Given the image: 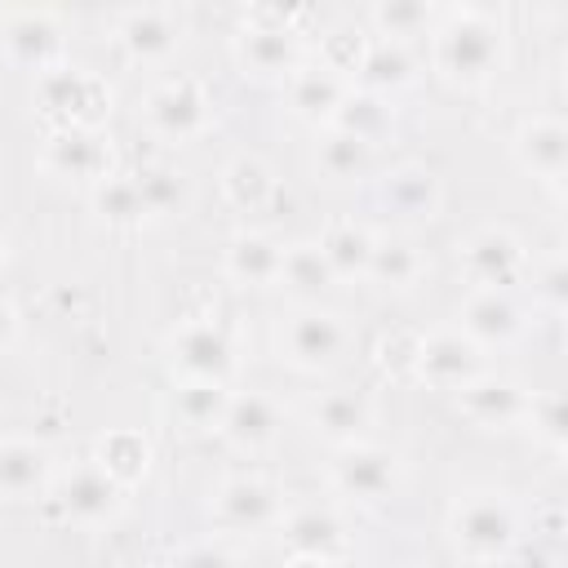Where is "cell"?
<instances>
[{
	"label": "cell",
	"instance_id": "cell-43",
	"mask_svg": "<svg viewBox=\"0 0 568 568\" xmlns=\"http://www.w3.org/2000/svg\"><path fill=\"white\" fill-rule=\"evenodd\" d=\"M0 262H4V235H0Z\"/></svg>",
	"mask_w": 568,
	"mask_h": 568
},
{
	"label": "cell",
	"instance_id": "cell-34",
	"mask_svg": "<svg viewBox=\"0 0 568 568\" xmlns=\"http://www.w3.org/2000/svg\"><path fill=\"white\" fill-rule=\"evenodd\" d=\"M93 209H98L106 222H115V226H129V222H142V217H146L133 173H106V178L93 186Z\"/></svg>",
	"mask_w": 568,
	"mask_h": 568
},
{
	"label": "cell",
	"instance_id": "cell-15",
	"mask_svg": "<svg viewBox=\"0 0 568 568\" xmlns=\"http://www.w3.org/2000/svg\"><path fill=\"white\" fill-rule=\"evenodd\" d=\"M524 404H528V395L510 377L475 373L466 386H457V408L479 426H510L524 417Z\"/></svg>",
	"mask_w": 568,
	"mask_h": 568
},
{
	"label": "cell",
	"instance_id": "cell-38",
	"mask_svg": "<svg viewBox=\"0 0 568 568\" xmlns=\"http://www.w3.org/2000/svg\"><path fill=\"white\" fill-rule=\"evenodd\" d=\"M373 22H377V31H382L386 40H399V44H404V36H413V31H422V27L430 22V9H426V4L390 0V4H377V9H373Z\"/></svg>",
	"mask_w": 568,
	"mask_h": 568
},
{
	"label": "cell",
	"instance_id": "cell-30",
	"mask_svg": "<svg viewBox=\"0 0 568 568\" xmlns=\"http://www.w3.org/2000/svg\"><path fill=\"white\" fill-rule=\"evenodd\" d=\"M226 382H200V377H182V386L173 390V408L182 422L191 426H222V413H226Z\"/></svg>",
	"mask_w": 568,
	"mask_h": 568
},
{
	"label": "cell",
	"instance_id": "cell-28",
	"mask_svg": "<svg viewBox=\"0 0 568 568\" xmlns=\"http://www.w3.org/2000/svg\"><path fill=\"white\" fill-rule=\"evenodd\" d=\"M93 462L124 488V484H133V479L146 475L151 448H146V439H142L138 430H111V435L98 439V457H93Z\"/></svg>",
	"mask_w": 568,
	"mask_h": 568
},
{
	"label": "cell",
	"instance_id": "cell-16",
	"mask_svg": "<svg viewBox=\"0 0 568 568\" xmlns=\"http://www.w3.org/2000/svg\"><path fill=\"white\" fill-rule=\"evenodd\" d=\"M524 328V311L506 288H475L462 306V333L479 342H510Z\"/></svg>",
	"mask_w": 568,
	"mask_h": 568
},
{
	"label": "cell",
	"instance_id": "cell-40",
	"mask_svg": "<svg viewBox=\"0 0 568 568\" xmlns=\"http://www.w3.org/2000/svg\"><path fill=\"white\" fill-rule=\"evenodd\" d=\"M173 568H235V559H231L222 546L200 541V546H186V550L173 559Z\"/></svg>",
	"mask_w": 568,
	"mask_h": 568
},
{
	"label": "cell",
	"instance_id": "cell-31",
	"mask_svg": "<svg viewBox=\"0 0 568 568\" xmlns=\"http://www.w3.org/2000/svg\"><path fill=\"white\" fill-rule=\"evenodd\" d=\"M315 160H320V169H324L328 178H364L368 164H373V146H368L364 138L346 133V129H328V133L320 138Z\"/></svg>",
	"mask_w": 568,
	"mask_h": 568
},
{
	"label": "cell",
	"instance_id": "cell-3",
	"mask_svg": "<svg viewBox=\"0 0 568 568\" xmlns=\"http://www.w3.org/2000/svg\"><path fill=\"white\" fill-rule=\"evenodd\" d=\"M235 58H240L244 75H257V80L293 75L297 71V36L280 13H253V22L235 40Z\"/></svg>",
	"mask_w": 568,
	"mask_h": 568
},
{
	"label": "cell",
	"instance_id": "cell-37",
	"mask_svg": "<svg viewBox=\"0 0 568 568\" xmlns=\"http://www.w3.org/2000/svg\"><path fill=\"white\" fill-rule=\"evenodd\" d=\"M524 417H528V430L546 444V448H564V439H568V413H564V399H559V390H541V395H532L528 404H524Z\"/></svg>",
	"mask_w": 568,
	"mask_h": 568
},
{
	"label": "cell",
	"instance_id": "cell-29",
	"mask_svg": "<svg viewBox=\"0 0 568 568\" xmlns=\"http://www.w3.org/2000/svg\"><path fill=\"white\" fill-rule=\"evenodd\" d=\"M133 182H138L146 217H169V213H178L186 204V182L169 164H142V169H133Z\"/></svg>",
	"mask_w": 568,
	"mask_h": 568
},
{
	"label": "cell",
	"instance_id": "cell-4",
	"mask_svg": "<svg viewBox=\"0 0 568 568\" xmlns=\"http://www.w3.org/2000/svg\"><path fill=\"white\" fill-rule=\"evenodd\" d=\"M173 351V368L182 377H200V382H226L235 373V342L222 324L213 320H191L173 333L169 342Z\"/></svg>",
	"mask_w": 568,
	"mask_h": 568
},
{
	"label": "cell",
	"instance_id": "cell-6",
	"mask_svg": "<svg viewBox=\"0 0 568 568\" xmlns=\"http://www.w3.org/2000/svg\"><path fill=\"white\" fill-rule=\"evenodd\" d=\"M204 120H209V93L191 75H173L146 93V124L160 138L186 142L204 129Z\"/></svg>",
	"mask_w": 568,
	"mask_h": 568
},
{
	"label": "cell",
	"instance_id": "cell-13",
	"mask_svg": "<svg viewBox=\"0 0 568 568\" xmlns=\"http://www.w3.org/2000/svg\"><path fill=\"white\" fill-rule=\"evenodd\" d=\"M515 155L532 178L559 186L564 173H568V129H564V120H555V115L524 120L519 133H515Z\"/></svg>",
	"mask_w": 568,
	"mask_h": 568
},
{
	"label": "cell",
	"instance_id": "cell-32",
	"mask_svg": "<svg viewBox=\"0 0 568 568\" xmlns=\"http://www.w3.org/2000/svg\"><path fill=\"white\" fill-rule=\"evenodd\" d=\"M222 186H226V200H231L235 209H248V213L262 209V204L271 200V191H275L271 169H266L262 160H253V155L231 160L226 173H222Z\"/></svg>",
	"mask_w": 568,
	"mask_h": 568
},
{
	"label": "cell",
	"instance_id": "cell-11",
	"mask_svg": "<svg viewBox=\"0 0 568 568\" xmlns=\"http://www.w3.org/2000/svg\"><path fill=\"white\" fill-rule=\"evenodd\" d=\"M275 510H280L275 488L266 479H253V475L226 479L213 493V524L226 528V532H257L275 519Z\"/></svg>",
	"mask_w": 568,
	"mask_h": 568
},
{
	"label": "cell",
	"instance_id": "cell-12",
	"mask_svg": "<svg viewBox=\"0 0 568 568\" xmlns=\"http://www.w3.org/2000/svg\"><path fill=\"white\" fill-rule=\"evenodd\" d=\"M346 328L333 311H297L284 328H280V346L288 351V359L297 368H324L333 364V355L342 351Z\"/></svg>",
	"mask_w": 568,
	"mask_h": 568
},
{
	"label": "cell",
	"instance_id": "cell-41",
	"mask_svg": "<svg viewBox=\"0 0 568 568\" xmlns=\"http://www.w3.org/2000/svg\"><path fill=\"white\" fill-rule=\"evenodd\" d=\"M13 333H18V315H13L9 302H0V351L13 342Z\"/></svg>",
	"mask_w": 568,
	"mask_h": 568
},
{
	"label": "cell",
	"instance_id": "cell-42",
	"mask_svg": "<svg viewBox=\"0 0 568 568\" xmlns=\"http://www.w3.org/2000/svg\"><path fill=\"white\" fill-rule=\"evenodd\" d=\"M288 568H342V559H311V555H293Z\"/></svg>",
	"mask_w": 568,
	"mask_h": 568
},
{
	"label": "cell",
	"instance_id": "cell-24",
	"mask_svg": "<svg viewBox=\"0 0 568 568\" xmlns=\"http://www.w3.org/2000/svg\"><path fill=\"white\" fill-rule=\"evenodd\" d=\"M280 262H284V248L271 235L248 231V235H235L226 244V275L240 284H275Z\"/></svg>",
	"mask_w": 568,
	"mask_h": 568
},
{
	"label": "cell",
	"instance_id": "cell-7",
	"mask_svg": "<svg viewBox=\"0 0 568 568\" xmlns=\"http://www.w3.org/2000/svg\"><path fill=\"white\" fill-rule=\"evenodd\" d=\"M40 102L62 124H89L93 129V120L102 115L111 93L80 67H49V71H40Z\"/></svg>",
	"mask_w": 568,
	"mask_h": 568
},
{
	"label": "cell",
	"instance_id": "cell-23",
	"mask_svg": "<svg viewBox=\"0 0 568 568\" xmlns=\"http://www.w3.org/2000/svg\"><path fill=\"white\" fill-rule=\"evenodd\" d=\"M9 40V53L22 62V67H36V71H49L58 67V49H62V36H58V22L49 13H18L4 31Z\"/></svg>",
	"mask_w": 568,
	"mask_h": 568
},
{
	"label": "cell",
	"instance_id": "cell-14",
	"mask_svg": "<svg viewBox=\"0 0 568 568\" xmlns=\"http://www.w3.org/2000/svg\"><path fill=\"white\" fill-rule=\"evenodd\" d=\"M58 506H62V515L75 519V524H102V519H111L115 506H120V484H115L98 462H84V466H75V470L62 479Z\"/></svg>",
	"mask_w": 568,
	"mask_h": 568
},
{
	"label": "cell",
	"instance_id": "cell-20",
	"mask_svg": "<svg viewBox=\"0 0 568 568\" xmlns=\"http://www.w3.org/2000/svg\"><path fill=\"white\" fill-rule=\"evenodd\" d=\"M178 36H182L178 18H173L169 9H155V4L129 9V13L120 18V40H124V49H129L133 58H142V62L169 58L173 44H178Z\"/></svg>",
	"mask_w": 568,
	"mask_h": 568
},
{
	"label": "cell",
	"instance_id": "cell-5",
	"mask_svg": "<svg viewBox=\"0 0 568 568\" xmlns=\"http://www.w3.org/2000/svg\"><path fill=\"white\" fill-rule=\"evenodd\" d=\"M462 271L475 288H510L524 275V244L506 226H479L462 240Z\"/></svg>",
	"mask_w": 568,
	"mask_h": 568
},
{
	"label": "cell",
	"instance_id": "cell-2",
	"mask_svg": "<svg viewBox=\"0 0 568 568\" xmlns=\"http://www.w3.org/2000/svg\"><path fill=\"white\" fill-rule=\"evenodd\" d=\"M519 519L501 493H470L453 506V541L470 559H497L515 546Z\"/></svg>",
	"mask_w": 568,
	"mask_h": 568
},
{
	"label": "cell",
	"instance_id": "cell-39",
	"mask_svg": "<svg viewBox=\"0 0 568 568\" xmlns=\"http://www.w3.org/2000/svg\"><path fill=\"white\" fill-rule=\"evenodd\" d=\"M537 297L550 306V311H564V302H568V266L559 262V257H550L541 271H537Z\"/></svg>",
	"mask_w": 568,
	"mask_h": 568
},
{
	"label": "cell",
	"instance_id": "cell-26",
	"mask_svg": "<svg viewBox=\"0 0 568 568\" xmlns=\"http://www.w3.org/2000/svg\"><path fill=\"white\" fill-rule=\"evenodd\" d=\"M49 475V453L31 439H4L0 444V493L9 497H31L44 488Z\"/></svg>",
	"mask_w": 568,
	"mask_h": 568
},
{
	"label": "cell",
	"instance_id": "cell-19",
	"mask_svg": "<svg viewBox=\"0 0 568 568\" xmlns=\"http://www.w3.org/2000/svg\"><path fill=\"white\" fill-rule=\"evenodd\" d=\"M284 541H288L293 555L337 559L346 532H342V519H337L328 506H297V510L284 519Z\"/></svg>",
	"mask_w": 568,
	"mask_h": 568
},
{
	"label": "cell",
	"instance_id": "cell-10",
	"mask_svg": "<svg viewBox=\"0 0 568 568\" xmlns=\"http://www.w3.org/2000/svg\"><path fill=\"white\" fill-rule=\"evenodd\" d=\"M395 457L373 444H342L333 462V488L355 501H382L395 488Z\"/></svg>",
	"mask_w": 568,
	"mask_h": 568
},
{
	"label": "cell",
	"instance_id": "cell-18",
	"mask_svg": "<svg viewBox=\"0 0 568 568\" xmlns=\"http://www.w3.org/2000/svg\"><path fill=\"white\" fill-rule=\"evenodd\" d=\"M377 195H382V204H386L390 213H399V217H435V209H439V182H435V173L422 169V164H399V169H390V173L382 178Z\"/></svg>",
	"mask_w": 568,
	"mask_h": 568
},
{
	"label": "cell",
	"instance_id": "cell-21",
	"mask_svg": "<svg viewBox=\"0 0 568 568\" xmlns=\"http://www.w3.org/2000/svg\"><path fill=\"white\" fill-rule=\"evenodd\" d=\"M342 98H346V84L324 62L320 67H297L288 75V102H293V111L302 120H315V124L320 120H333V111L342 106Z\"/></svg>",
	"mask_w": 568,
	"mask_h": 568
},
{
	"label": "cell",
	"instance_id": "cell-36",
	"mask_svg": "<svg viewBox=\"0 0 568 568\" xmlns=\"http://www.w3.org/2000/svg\"><path fill=\"white\" fill-rule=\"evenodd\" d=\"M417 271H422V257H417V248H413L408 240H377V244H373L368 275H373L377 284L404 288V284L417 280Z\"/></svg>",
	"mask_w": 568,
	"mask_h": 568
},
{
	"label": "cell",
	"instance_id": "cell-27",
	"mask_svg": "<svg viewBox=\"0 0 568 568\" xmlns=\"http://www.w3.org/2000/svg\"><path fill=\"white\" fill-rule=\"evenodd\" d=\"M408 71H413L408 49H404L399 40H386V36L368 40V44H364V53H359V62H355V75L364 80V89H368V93L399 89V84L408 80Z\"/></svg>",
	"mask_w": 568,
	"mask_h": 568
},
{
	"label": "cell",
	"instance_id": "cell-33",
	"mask_svg": "<svg viewBox=\"0 0 568 568\" xmlns=\"http://www.w3.org/2000/svg\"><path fill=\"white\" fill-rule=\"evenodd\" d=\"M328 124H333V129H346V133H355V138H364V142L373 146L377 133L390 124V111H386V102H382L377 93L359 89V93H346V98H342V106L333 111Z\"/></svg>",
	"mask_w": 568,
	"mask_h": 568
},
{
	"label": "cell",
	"instance_id": "cell-1",
	"mask_svg": "<svg viewBox=\"0 0 568 568\" xmlns=\"http://www.w3.org/2000/svg\"><path fill=\"white\" fill-rule=\"evenodd\" d=\"M501 22L484 9H453L435 31V67L457 84H479L497 71Z\"/></svg>",
	"mask_w": 568,
	"mask_h": 568
},
{
	"label": "cell",
	"instance_id": "cell-9",
	"mask_svg": "<svg viewBox=\"0 0 568 568\" xmlns=\"http://www.w3.org/2000/svg\"><path fill=\"white\" fill-rule=\"evenodd\" d=\"M413 368H417L430 386L457 390V386H466V382L479 373V346H475L462 328H439V333H430V337L417 342Z\"/></svg>",
	"mask_w": 568,
	"mask_h": 568
},
{
	"label": "cell",
	"instance_id": "cell-8",
	"mask_svg": "<svg viewBox=\"0 0 568 568\" xmlns=\"http://www.w3.org/2000/svg\"><path fill=\"white\" fill-rule=\"evenodd\" d=\"M44 164L75 182H102L111 173V146L89 124H58L44 142Z\"/></svg>",
	"mask_w": 568,
	"mask_h": 568
},
{
	"label": "cell",
	"instance_id": "cell-25",
	"mask_svg": "<svg viewBox=\"0 0 568 568\" xmlns=\"http://www.w3.org/2000/svg\"><path fill=\"white\" fill-rule=\"evenodd\" d=\"M373 244H377V235H373L368 226H359V222H337V226L324 231V240H320L315 248L324 253V262H328V271H333V280H337V275H368Z\"/></svg>",
	"mask_w": 568,
	"mask_h": 568
},
{
	"label": "cell",
	"instance_id": "cell-35",
	"mask_svg": "<svg viewBox=\"0 0 568 568\" xmlns=\"http://www.w3.org/2000/svg\"><path fill=\"white\" fill-rule=\"evenodd\" d=\"M275 284H288L293 293H320V288L333 284V271H328V262L315 244H293V248H284Z\"/></svg>",
	"mask_w": 568,
	"mask_h": 568
},
{
	"label": "cell",
	"instance_id": "cell-17",
	"mask_svg": "<svg viewBox=\"0 0 568 568\" xmlns=\"http://www.w3.org/2000/svg\"><path fill=\"white\" fill-rule=\"evenodd\" d=\"M222 430L231 444L240 448H262L275 439L280 430V408L271 395L262 390H244V395H231L226 399V413H222Z\"/></svg>",
	"mask_w": 568,
	"mask_h": 568
},
{
	"label": "cell",
	"instance_id": "cell-22",
	"mask_svg": "<svg viewBox=\"0 0 568 568\" xmlns=\"http://www.w3.org/2000/svg\"><path fill=\"white\" fill-rule=\"evenodd\" d=\"M311 422L333 444H359V430L373 422V404L359 390H328V395L315 399Z\"/></svg>",
	"mask_w": 568,
	"mask_h": 568
}]
</instances>
